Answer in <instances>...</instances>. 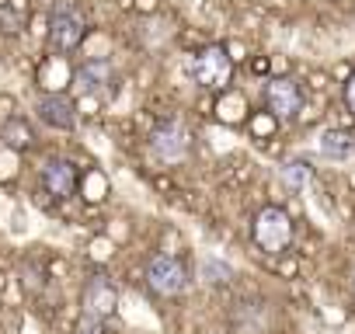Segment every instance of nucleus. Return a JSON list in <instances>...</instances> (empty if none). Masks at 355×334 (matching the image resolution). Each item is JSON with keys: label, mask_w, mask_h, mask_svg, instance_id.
<instances>
[{"label": "nucleus", "mask_w": 355, "mask_h": 334, "mask_svg": "<svg viewBox=\"0 0 355 334\" xmlns=\"http://www.w3.org/2000/svg\"><path fill=\"white\" fill-rule=\"evenodd\" d=\"M251 237L265 254H286L293 244V220L282 206H265L254 213L251 223Z\"/></svg>", "instance_id": "nucleus-1"}, {"label": "nucleus", "mask_w": 355, "mask_h": 334, "mask_svg": "<svg viewBox=\"0 0 355 334\" xmlns=\"http://www.w3.org/2000/svg\"><path fill=\"white\" fill-rule=\"evenodd\" d=\"M230 77H234V56H230L227 46H206V49L196 56V80H199L202 87L223 94V91H230V87H227Z\"/></svg>", "instance_id": "nucleus-2"}, {"label": "nucleus", "mask_w": 355, "mask_h": 334, "mask_svg": "<svg viewBox=\"0 0 355 334\" xmlns=\"http://www.w3.org/2000/svg\"><path fill=\"white\" fill-rule=\"evenodd\" d=\"M150 146L157 153V160L164 164H182L189 153H192V132L185 129V122H160L153 132H150Z\"/></svg>", "instance_id": "nucleus-3"}, {"label": "nucleus", "mask_w": 355, "mask_h": 334, "mask_svg": "<svg viewBox=\"0 0 355 334\" xmlns=\"http://www.w3.org/2000/svg\"><path fill=\"white\" fill-rule=\"evenodd\" d=\"M146 285L157 296H178V292L189 289V272L174 254H157L146 265Z\"/></svg>", "instance_id": "nucleus-4"}, {"label": "nucleus", "mask_w": 355, "mask_h": 334, "mask_svg": "<svg viewBox=\"0 0 355 334\" xmlns=\"http://www.w3.org/2000/svg\"><path fill=\"white\" fill-rule=\"evenodd\" d=\"M80 178H84L80 167L70 157H49L42 164V185L56 199H70L73 192H80Z\"/></svg>", "instance_id": "nucleus-5"}, {"label": "nucleus", "mask_w": 355, "mask_h": 334, "mask_svg": "<svg viewBox=\"0 0 355 334\" xmlns=\"http://www.w3.org/2000/svg\"><path fill=\"white\" fill-rule=\"evenodd\" d=\"M265 108H268L279 122L296 118V112L303 108V91H300V84H296L293 77H272V80L265 84Z\"/></svg>", "instance_id": "nucleus-6"}, {"label": "nucleus", "mask_w": 355, "mask_h": 334, "mask_svg": "<svg viewBox=\"0 0 355 334\" xmlns=\"http://www.w3.org/2000/svg\"><path fill=\"white\" fill-rule=\"evenodd\" d=\"M80 306H84L87 317H94V320H108V317L119 310V289H115L105 275H94V279L84 282Z\"/></svg>", "instance_id": "nucleus-7"}, {"label": "nucleus", "mask_w": 355, "mask_h": 334, "mask_svg": "<svg viewBox=\"0 0 355 334\" xmlns=\"http://www.w3.org/2000/svg\"><path fill=\"white\" fill-rule=\"evenodd\" d=\"M84 18L70 8V4H60L56 15H53V28H49V39L56 46V53H73L80 42H84Z\"/></svg>", "instance_id": "nucleus-8"}, {"label": "nucleus", "mask_w": 355, "mask_h": 334, "mask_svg": "<svg viewBox=\"0 0 355 334\" xmlns=\"http://www.w3.org/2000/svg\"><path fill=\"white\" fill-rule=\"evenodd\" d=\"M35 112H39V118L46 125H53L60 132H70L77 125V105L67 94H42L39 105H35Z\"/></svg>", "instance_id": "nucleus-9"}, {"label": "nucleus", "mask_w": 355, "mask_h": 334, "mask_svg": "<svg viewBox=\"0 0 355 334\" xmlns=\"http://www.w3.org/2000/svg\"><path fill=\"white\" fill-rule=\"evenodd\" d=\"M317 150L327 160H348V157H355V136L345 129H324L317 136Z\"/></svg>", "instance_id": "nucleus-10"}, {"label": "nucleus", "mask_w": 355, "mask_h": 334, "mask_svg": "<svg viewBox=\"0 0 355 334\" xmlns=\"http://www.w3.org/2000/svg\"><path fill=\"white\" fill-rule=\"evenodd\" d=\"M213 115L223 122V125H241L248 118V101L241 91H223L213 105Z\"/></svg>", "instance_id": "nucleus-11"}, {"label": "nucleus", "mask_w": 355, "mask_h": 334, "mask_svg": "<svg viewBox=\"0 0 355 334\" xmlns=\"http://www.w3.org/2000/svg\"><path fill=\"white\" fill-rule=\"evenodd\" d=\"M108 192H112V182H108V175L101 171V167H91V171H84V178H80V199H84L87 206H101V202L108 199Z\"/></svg>", "instance_id": "nucleus-12"}, {"label": "nucleus", "mask_w": 355, "mask_h": 334, "mask_svg": "<svg viewBox=\"0 0 355 334\" xmlns=\"http://www.w3.org/2000/svg\"><path fill=\"white\" fill-rule=\"evenodd\" d=\"M108 77H112V70H108V63L101 60V63H84L77 73H73V80H77V87L91 98V94H98L105 84H108Z\"/></svg>", "instance_id": "nucleus-13"}, {"label": "nucleus", "mask_w": 355, "mask_h": 334, "mask_svg": "<svg viewBox=\"0 0 355 334\" xmlns=\"http://www.w3.org/2000/svg\"><path fill=\"white\" fill-rule=\"evenodd\" d=\"M282 182H286V188H293V192H306V188L313 185V167H310L306 160H286V164H282Z\"/></svg>", "instance_id": "nucleus-14"}, {"label": "nucleus", "mask_w": 355, "mask_h": 334, "mask_svg": "<svg viewBox=\"0 0 355 334\" xmlns=\"http://www.w3.org/2000/svg\"><path fill=\"white\" fill-rule=\"evenodd\" d=\"M0 139H4V146H8V150H15V153H18V150H28L35 136H32L28 122L15 115V118H8V122H4V132H0Z\"/></svg>", "instance_id": "nucleus-15"}, {"label": "nucleus", "mask_w": 355, "mask_h": 334, "mask_svg": "<svg viewBox=\"0 0 355 334\" xmlns=\"http://www.w3.org/2000/svg\"><path fill=\"white\" fill-rule=\"evenodd\" d=\"M199 279L206 285H227L234 279V268L227 261H220V258H202L199 261Z\"/></svg>", "instance_id": "nucleus-16"}, {"label": "nucleus", "mask_w": 355, "mask_h": 334, "mask_svg": "<svg viewBox=\"0 0 355 334\" xmlns=\"http://www.w3.org/2000/svg\"><path fill=\"white\" fill-rule=\"evenodd\" d=\"M39 80H42V87H49L53 94H60V87H63V84H70V70L63 67V56H56V60L42 63Z\"/></svg>", "instance_id": "nucleus-17"}, {"label": "nucleus", "mask_w": 355, "mask_h": 334, "mask_svg": "<svg viewBox=\"0 0 355 334\" xmlns=\"http://www.w3.org/2000/svg\"><path fill=\"white\" fill-rule=\"evenodd\" d=\"M248 122H251V136H254V139H268V136H275V129H279V118H275L272 112H254Z\"/></svg>", "instance_id": "nucleus-18"}, {"label": "nucleus", "mask_w": 355, "mask_h": 334, "mask_svg": "<svg viewBox=\"0 0 355 334\" xmlns=\"http://www.w3.org/2000/svg\"><path fill=\"white\" fill-rule=\"evenodd\" d=\"M115 254V244L108 240V237H94L91 244H87V258L91 261H108Z\"/></svg>", "instance_id": "nucleus-19"}, {"label": "nucleus", "mask_w": 355, "mask_h": 334, "mask_svg": "<svg viewBox=\"0 0 355 334\" xmlns=\"http://www.w3.org/2000/svg\"><path fill=\"white\" fill-rule=\"evenodd\" d=\"M77 334H101V320H94V317L84 313V320L77 324Z\"/></svg>", "instance_id": "nucleus-20"}, {"label": "nucleus", "mask_w": 355, "mask_h": 334, "mask_svg": "<svg viewBox=\"0 0 355 334\" xmlns=\"http://www.w3.org/2000/svg\"><path fill=\"white\" fill-rule=\"evenodd\" d=\"M341 94H345V108H348V112L355 115V73H352V77L345 80V91H341Z\"/></svg>", "instance_id": "nucleus-21"}, {"label": "nucleus", "mask_w": 355, "mask_h": 334, "mask_svg": "<svg viewBox=\"0 0 355 334\" xmlns=\"http://www.w3.org/2000/svg\"><path fill=\"white\" fill-rule=\"evenodd\" d=\"M251 70H254V73H265V70H268V60H265V56H258V60L251 63Z\"/></svg>", "instance_id": "nucleus-22"}, {"label": "nucleus", "mask_w": 355, "mask_h": 334, "mask_svg": "<svg viewBox=\"0 0 355 334\" xmlns=\"http://www.w3.org/2000/svg\"><path fill=\"white\" fill-rule=\"evenodd\" d=\"M4 285H8V275H4V272H0V292H4Z\"/></svg>", "instance_id": "nucleus-23"}, {"label": "nucleus", "mask_w": 355, "mask_h": 334, "mask_svg": "<svg viewBox=\"0 0 355 334\" xmlns=\"http://www.w3.org/2000/svg\"><path fill=\"white\" fill-rule=\"evenodd\" d=\"M352 289H355V272H352Z\"/></svg>", "instance_id": "nucleus-24"}]
</instances>
